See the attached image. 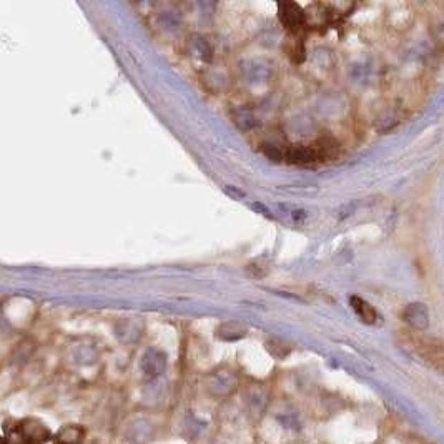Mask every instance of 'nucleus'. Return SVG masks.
Returning <instances> with one entry per match:
<instances>
[{
  "label": "nucleus",
  "mask_w": 444,
  "mask_h": 444,
  "mask_svg": "<svg viewBox=\"0 0 444 444\" xmlns=\"http://www.w3.org/2000/svg\"><path fill=\"white\" fill-rule=\"evenodd\" d=\"M207 389L213 398H228L238 389V378L233 371L220 369L208 378Z\"/></svg>",
  "instance_id": "obj_1"
},
{
  "label": "nucleus",
  "mask_w": 444,
  "mask_h": 444,
  "mask_svg": "<svg viewBox=\"0 0 444 444\" xmlns=\"http://www.w3.org/2000/svg\"><path fill=\"white\" fill-rule=\"evenodd\" d=\"M268 391L261 386H253L243 394L246 414L252 421H258L265 414L266 408H268Z\"/></svg>",
  "instance_id": "obj_2"
},
{
  "label": "nucleus",
  "mask_w": 444,
  "mask_h": 444,
  "mask_svg": "<svg viewBox=\"0 0 444 444\" xmlns=\"http://www.w3.org/2000/svg\"><path fill=\"white\" fill-rule=\"evenodd\" d=\"M278 17L288 30L298 32L305 24V12L295 2L278 3Z\"/></svg>",
  "instance_id": "obj_3"
},
{
  "label": "nucleus",
  "mask_w": 444,
  "mask_h": 444,
  "mask_svg": "<svg viewBox=\"0 0 444 444\" xmlns=\"http://www.w3.org/2000/svg\"><path fill=\"white\" fill-rule=\"evenodd\" d=\"M142 369L150 378L160 376L167 369V355L157 348H150L142 358Z\"/></svg>",
  "instance_id": "obj_4"
},
{
  "label": "nucleus",
  "mask_w": 444,
  "mask_h": 444,
  "mask_svg": "<svg viewBox=\"0 0 444 444\" xmlns=\"http://www.w3.org/2000/svg\"><path fill=\"white\" fill-rule=\"evenodd\" d=\"M403 320L414 330H426L429 324V313L423 303H411L403 311Z\"/></svg>",
  "instance_id": "obj_5"
},
{
  "label": "nucleus",
  "mask_w": 444,
  "mask_h": 444,
  "mask_svg": "<svg viewBox=\"0 0 444 444\" xmlns=\"http://www.w3.org/2000/svg\"><path fill=\"white\" fill-rule=\"evenodd\" d=\"M151 427L150 423L147 419H133L125 429V438L127 441H130L131 444H145L148 441V438L151 436Z\"/></svg>",
  "instance_id": "obj_6"
},
{
  "label": "nucleus",
  "mask_w": 444,
  "mask_h": 444,
  "mask_svg": "<svg viewBox=\"0 0 444 444\" xmlns=\"http://www.w3.org/2000/svg\"><path fill=\"white\" fill-rule=\"evenodd\" d=\"M20 433H22L24 439L34 443H44L50 438V431L45 427L42 423L37 421V419H26L20 426Z\"/></svg>",
  "instance_id": "obj_7"
},
{
  "label": "nucleus",
  "mask_w": 444,
  "mask_h": 444,
  "mask_svg": "<svg viewBox=\"0 0 444 444\" xmlns=\"http://www.w3.org/2000/svg\"><path fill=\"white\" fill-rule=\"evenodd\" d=\"M349 305H351L353 311H355L358 318L363 323L378 324V322H380V313L375 310V306L369 305L366 299L360 298V296H351V298H349Z\"/></svg>",
  "instance_id": "obj_8"
},
{
  "label": "nucleus",
  "mask_w": 444,
  "mask_h": 444,
  "mask_svg": "<svg viewBox=\"0 0 444 444\" xmlns=\"http://www.w3.org/2000/svg\"><path fill=\"white\" fill-rule=\"evenodd\" d=\"M286 160L295 165H306V163L318 160L313 147L306 145H293L286 150Z\"/></svg>",
  "instance_id": "obj_9"
},
{
  "label": "nucleus",
  "mask_w": 444,
  "mask_h": 444,
  "mask_svg": "<svg viewBox=\"0 0 444 444\" xmlns=\"http://www.w3.org/2000/svg\"><path fill=\"white\" fill-rule=\"evenodd\" d=\"M246 335V328L237 322H228L218 326L216 336L225 341H237Z\"/></svg>",
  "instance_id": "obj_10"
},
{
  "label": "nucleus",
  "mask_w": 444,
  "mask_h": 444,
  "mask_svg": "<svg viewBox=\"0 0 444 444\" xmlns=\"http://www.w3.org/2000/svg\"><path fill=\"white\" fill-rule=\"evenodd\" d=\"M84 436H85L84 427L70 425V426L62 427V429L59 431V434H57V443L59 444H80L82 441H84Z\"/></svg>",
  "instance_id": "obj_11"
},
{
  "label": "nucleus",
  "mask_w": 444,
  "mask_h": 444,
  "mask_svg": "<svg viewBox=\"0 0 444 444\" xmlns=\"http://www.w3.org/2000/svg\"><path fill=\"white\" fill-rule=\"evenodd\" d=\"M266 348H268L270 355L277 358V360H283V358H286L288 355H290V348H288L283 341L271 340L270 343L266 344Z\"/></svg>",
  "instance_id": "obj_12"
},
{
  "label": "nucleus",
  "mask_w": 444,
  "mask_h": 444,
  "mask_svg": "<svg viewBox=\"0 0 444 444\" xmlns=\"http://www.w3.org/2000/svg\"><path fill=\"white\" fill-rule=\"evenodd\" d=\"M263 154L266 155V158L273 160V162H281V160H283L281 151H279L278 148H275V147L265 145V147H263Z\"/></svg>",
  "instance_id": "obj_13"
}]
</instances>
